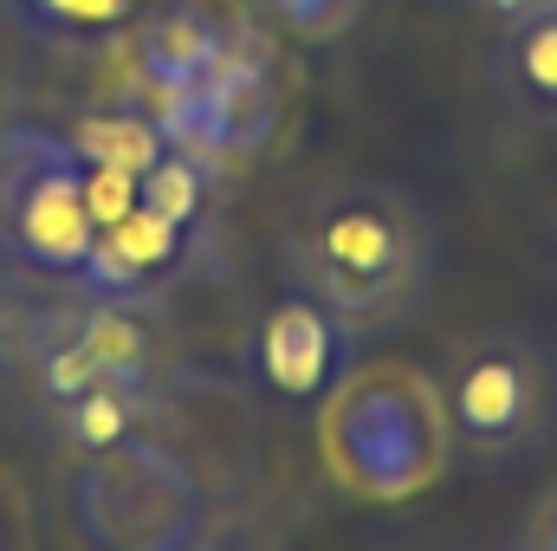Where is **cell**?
<instances>
[{"instance_id":"cell-1","label":"cell","mask_w":557,"mask_h":551,"mask_svg":"<svg viewBox=\"0 0 557 551\" xmlns=\"http://www.w3.org/2000/svg\"><path fill=\"white\" fill-rule=\"evenodd\" d=\"M278 279L331 305L363 344L409 331L441 285L434 208L389 175H318L278 215Z\"/></svg>"},{"instance_id":"cell-2","label":"cell","mask_w":557,"mask_h":551,"mask_svg":"<svg viewBox=\"0 0 557 551\" xmlns=\"http://www.w3.org/2000/svg\"><path fill=\"white\" fill-rule=\"evenodd\" d=\"M441 421L473 474H519L557 448V344L532 325H480L441 364Z\"/></svg>"},{"instance_id":"cell-3","label":"cell","mask_w":557,"mask_h":551,"mask_svg":"<svg viewBox=\"0 0 557 551\" xmlns=\"http://www.w3.org/2000/svg\"><path fill=\"white\" fill-rule=\"evenodd\" d=\"M26 383H33L39 409L65 403L78 390H98V383L169 396L182 383V344H175V325L162 318V298L65 292V298H46L33 318Z\"/></svg>"},{"instance_id":"cell-4","label":"cell","mask_w":557,"mask_h":551,"mask_svg":"<svg viewBox=\"0 0 557 551\" xmlns=\"http://www.w3.org/2000/svg\"><path fill=\"white\" fill-rule=\"evenodd\" d=\"M72 519L91 551H188L208 526V487L162 428L85 454L72 480Z\"/></svg>"},{"instance_id":"cell-5","label":"cell","mask_w":557,"mask_h":551,"mask_svg":"<svg viewBox=\"0 0 557 551\" xmlns=\"http://www.w3.org/2000/svg\"><path fill=\"white\" fill-rule=\"evenodd\" d=\"M85 156L65 131L13 118L0 131V267L26 279H78L98 221L85 195Z\"/></svg>"},{"instance_id":"cell-6","label":"cell","mask_w":557,"mask_h":551,"mask_svg":"<svg viewBox=\"0 0 557 551\" xmlns=\"http://www.w3.org/2000/svg\"><path fill=\"white\" fill-rule=\"evenodd\" d=\"M156 131L175 149L195 156H247L273 137L278 124V78H273V46L253 26H227V52L214 59V72L195 91L156 98Z\"/></svg>"},{"instance_id":"cell-7","label":"cell","mask_w":557,"mask_h":551,"mask_svg":"<svg viewBox=\"0 0 557 551\" xmlns=\"http://www.w3.org/2000/svg\"><path fill=\"white\" fill-rule=\"evenodd\" d=\"M363 338L331 311L318 305L311 292H278L273 305L260 311V325L247 331V383L292 415H318L344 383H350V364H357Z\"/></svg>"},{"instance_id":"cell-8","label":"cell","mask_w":557,"mask_h":551,"mask_svg":"<svg viewBox=\"0 0 557 551\" xmlns=\"http://www.w3.org/2000/svg\"><path fill=\"white\" fill-rule=\"evenodd\" d=\"M195 241H201L195 228H175V221L149 215L137 201L131 215H117V221L98 228V241H91L85 267L72 279V292H98V298H162L175 279L188 273Z\"/></svg>"},{"instance_id":"cell-9","label":"cell","mask_w":557,"mask_h":551,"mask_svg":"<svg viewBox=\"0 0 557 551\" xmlns=\"http://www.w3.org/2000/svg\"><path fill=\"white\" fill-rule=\"evenodd\" d=\"M227 26H234V20H221L208 0H149L143 20L131 26L143 85H149L156 98L195 91V85L214 72V59L227 52Z\"/></svg>"},{"instance_id":"cell-10","label":"cell","mask_w":557,"mask_h":551,"mask_svg":"<svg viewBox=\"0 0 557 551\" xmlns=\"http://www.w3.org/2000/svg\"><path fill=\"white\" fill-rule=\"evenodd\" d=\"M493 91L499 105L532 124V131H557V13L539 7L512 26H499L493 46Z\"/></svg>"},{"instance_id":"cell-11","label":"cell","mask_w":557,"mask_h":551,"mask_svg":"<svg viewBox=\"0 0 557 551\" xmlns=\"http://www.w3.org/2000/svg\"><path fill=\"white\" fill-rule=\"evenodd\" d=\"M169 396H175V390H169ZM169 396H156V390H124V383H98V390H78V396L52 403V409H46V434L85 461V454H104V448H117V441H131V434L162 428V421H169Z\"/></svg>"},{"instance_id":"cell-12","label":"cell","mask_w":557,"mask_h":551,"mask_svg":"<svg viewBox=\"0 0 557 551\" xmlns=\"http://www.w3.org/2000/svg\"><path fill=\"white\" fill-rule=\"evenodd\" d=\"M33 39L65 52H104L143 20L149 0H0Z\"/></svg>"},{"instance_id":"cell-13","label":"cell","mask_w":557,"mask_h":551,"mask_svg":"<svg viewBox=\"0 0 557 551\" xmlns=\"http://www.w3.org/2000/svg\"><path fill=\"white\" fill-rule=\"evenodd\" d=\"M137 201L149 215H162V221L201 234V221H208V208H214V156H195V149H175V143H169V149L137 175Z\"/></svg>"},{"instance_id":"cell-14","label":"cell","mask_w":557,"mask_h":551,"mask_svg":"<svg viewBox=\"0 0 557 551\" xmlns=\"http://www.w3.org/2000/svg\"><path fill=\"white\" fill-rule=\"evenodd\" d=\"M72 149L91 162V169H124V175H143L169 143H162V131H156V118L149 111H91V118H78L72 131Z\"/></svg>"},{"instance_id":"cell-15","label":"cell","mask_w":557,"mask_h":551,"mask_svg":"<svg viewBox=\"0 0 557 551\" xmlns=\"http://www.w3.org/2000/svg\"><path fill=\"white\" fill-rule=\"evenodd\" d=\"M46 292H33L26 273L0 267V403L26 383V357H33V318H39Z\"/></svg>"},{"instance_id":"cell-16","label":"cell","mask_w":557,"mask_h":551,"mask_svg":"<svg viewBox=\"0 0 557 551\" xmlns=\"http://www.w3.org/2000/svg\"><path fill=\"white\" fill-rule=\"evenodd\" d=\"M267 7H273L298 39H337V33L357 20L363 0H267Z\"/></svg>"},{"instance_id":"cell-17","label":"cell","mask_w":557,"mask_h":551,"mask_svg":"<svg viewBox=\"0 0 557 551\" xmlns=\"http://www.w3.org/2000/svg\"><path fill=\"white\" fill-rule=\"evenodd\" d=\"M512 532H519L532 551H557V480L532 500V506H525V519H519Z\"/></svg>"},{"instance_id":"cell-18","label":"cell","mask_w":557,"mask_h":551,"mask_svg":"<svg viewBox=\"0 0 557 551\" xmlns=\"http://www.w3.org/2000/svg\"><path fill=\"white\" fill-rule=\"evenodd\" d=\"M188 551H273V546H267L260 532H214V526H201Z\"/></svg>"},{"instance_id":"cell-19","label":"cell","mask_w":557,"mask_h":551,"mask_svg":"<svg viewBox=\"0 0 557 551\" xmlns=\"http://www.w3.org/2000/svg\"><path fill=\"white\" fill-rule=\"evenodd\" d=\"M460 7H473V13H486L493 26H512V20H525V13H539L545 0H460Z\"/></svg>"},{"instance_id":"cell-20","label":"cell","mask_w":557,"mask_h":551,"mask_svg":"<svg viewBox=\"0 0 557 551\" xmlns=\"http://www.w3.org/2000/svg\"><path fill=\"white\" fill-rule=\"evenodd\" d=\"M486 551H532V546H525L519 532H506V539H493V546H486Z\"/></svg>"},{"instance_id":"cell-21","label":"cell","mask_w":557,"mask_h":551,"mask_svg":"<svg viewBox=\"0 0 557 551\" xmlns=\"http://www.w3.org/2000/svg\"><path fill=\"white\" fill-rule=\"evenodd\" d=\"M13 124V98H7V85H0V131Z\"/></svg>"},{"instance_id":"cell-22","label":"cell","mask_w":557,"mask_h":551,"mask_svg":"<svg viewBox=\"0 0 557 551\" xmlns=\"http://www.w3.org/2000/svg\"><path fill=\"white\" fill-rule=\"evenodd\" d=\"M0 551H7V519H0Z\"/></svg>"},{"instance_id":"cell-23","label":"cell","mask_w":557,"mask_h":551,"mask_svg":"<svg viewBox=\"0 0 557 551\" xmlns=\"http://www.w3.org/2000/svg\"><path fill=\"white\" fill-rule=\"evenodd\" d=\"M545 7H552V13H557V0H545Z\"/></svg>"}]
</instances>
